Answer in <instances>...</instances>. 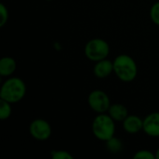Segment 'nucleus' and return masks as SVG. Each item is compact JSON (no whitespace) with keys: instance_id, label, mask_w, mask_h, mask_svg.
Masks as SVG:
<instances>
[{"instance_id":"nucleus-18","label":"nucleus","mask_w":159,"mask_h":159,"mask_svg":"<svg viewBox=\"0 0 159 159\" xmlns=\"http://www.w3.org/2000/svg\"><path fill=\"white\" fill-rule=\"evenodd\" d=\"M156 158L159 159V147L158 149L157 150V152H156Z\"/></svg>"},{"instance_id":"nucleus-8","label":"nucleus","mask_w":159,"mask_h":159,"mask_svg":"<svg viewBox=\"0 0 159 159\" xmlns=\"http://www.w3.org/2000/svg\"><path fill=\"white\" fill-rule=\"evenodd\" d=\"M123 129L129 134H136L143 129V119L136 115H129L122 122Z\"/></svg>"},{"instance_id":"nucleus-9","label":"nucleus","mask_w":159,"mask_h":159,"mask_svg":"<svg viewBox=\"0 0 159 159\" xmlns=\"http://www.w3.org/2000/svg\"><path fill=\"white\" fill-rule=\"evenodd\" d=\"M113 72H114V62L111 61L110 60H107V58L96 61L93 67L94 75L100 79L108 77Z\"/></svg>"},{"instance_id":"nucleus-13","label":"nucleus","mask_w":159,"mask_h":159,"mask_svg":"<svg viewBox=\"0 0 159 159\" xmlns=\"http://www.w3.org/2000/svg\"><path fill=\"white\" fill-rule=\"evenodd\" d=\"M11 114H12L11 103L1 99L0 100V119L6 120L10 117Z\"/></svg>"},{"instance_id":"nucleus-6","label":"nucleus","mask_w":159,"mask_h":159,"mask_svg":"<svg viewBox=\"0 0 159 159\" xmlns=\"http://www.w3.org/2000/svg\"><path fill=\"white\" fill-rule=\"evenodd\" d=\"M29 132L31 136L36 141H47L52 134V128L50 124L42 118L34 119L29 126Z\"/></svg>"},{"instance_id":"nucleus-19","label":"nucleus","mask_w":159,"mask_h":159,"mask_svg":"<svg viewBox=\"0 0 159 159\" xmlns=\"http://www.w3.org/2000/svg\"><path fill=\"white\" fill-rule=\"evenodd\" d=\"M46 1H52V0H46Z\"/></svg>"},{"instance_id":"nucleus-3","label":"nucleus","mask_w":159,"mask_h":159,"mask_svg":"<svg viewBox=\"0 0 159 159\" xmlns=\"http://www.w3.org/2000/svg\"><path fill=\"white\" fill-rule=\"evenodd\" d=\"M115 120L107 114H99L92 121L91 129L96 139L102 142H107L115 136L116 124Z\"/></svg>"},{"instance_id":"nucleus-2","label":"nucleus","mask_w":159,"mask_h":159,"mask_svg":"<svg viewBox=\"0 0 159 159\" xmlns=\"http://www.w3.org/2000/svg\"><path fill=\"white\" fill-rule=\"evenodd\" d=\"M114 73L123 82L133 81L138 74L136 61L132 57L127 54L118 55L114 61Z\"/></svg>"},{"instance_id":"nucleus-7","label":"nucleus","mask_w":159,"mask_h":159,"mask_svg":"<svg viewBox=\"0 0 159 159\" xmlns=\"http://www.w3.org/2000/svg\"><path fill=\"white\" fill-rule=\"evenodd\" d=\"M143 130L149 137H159V112L151 113L145 116L143 119Z\"/></svg>"},{"instance_id":"nucleus-5","label":"nucleus","mask_w":159,"mask_h":159,"mask_svg":"<svg viewBox=\"0 0 159 159\" xmlns=\"http://www.w3.org/2000/svg\"><path fill=\"white\" fill-rule=\"evenodd\" d=\"M88 103L91 110L98 114H103L108 112L111 102L106 92L101 89L92 90L88 97Z\"/></svg>"},{"instance_id":"nucleus-4","label":"nucleus","mask_w":159,"mask_h":159,"mask_svg":"<svg viewBox=\"0 0 159 159\" xmlns=\"http://www.w3.org/2000/svg\"><path fill=\"white\" fill-rule=\"evenodd\" d=\"M85 55L92 61H99L106 59L110 53L109 44L102 38L90 39L85 46Z\"/></svg>"},{"instance_id":"nucleus-14","label":"nucleus","mask_w":159,"mask_h":159,"mask_svg":"<svg viewBox=\"0 0 159 159\" xmlns=\"http://www.w3.org/2000/svg\"><path fill=\"white\" fill-rule=\"evenodd\" d=\"M53 159H73L74 157L65 150H53L50 153Z\"/></svg>"},{"instance_id":"nucleus-17","label":"nucleus","mask_w":159,"mask_h":159,"mask_svg":"<svg viewBox=\"0 0 159 159\" xmlns=\"http://www.w3.org/2000/svg\"><path fill=\"white\" fill-rule=\"evenodd\" d=\"M8 20V10L7 7L1 3L0 4V27H3L6 25V23Z\"/></svg>"},{"instance_id":"nucleus-15","label":"nucleus","mask_w":159,"mask_h":159,"mask_svg":"<svg viewBox=\"0 0 159 159\" xmlns=\"http://www.w3.org/2000/svg\"><path fill=\"white\" fill-rule=\"evenodd\" d=\"M133 158L135 159H155L156 158V154H154L153 152L149 151V150H140L138 151L134 156Z\"/></svg>"},{"instance_id":"nucleus-10","label":"nucleus","mask_w":159,"mask_h":159,"mask_svg":"<svg viewBox=\"0 0 159 159\" xmlns=\"http://www.w3.org/2000/svg\"><path fill=\"white\" fill-rule=\"evenodd\" d=\"M107 113L116 122H123L125 118L129 116V111L127 107L121 103L111 104Z\"/></svg>"},{"instance_id":"nucleus-16","label":"nucleus","mask_w":159,"mask_h":159,"mask_svg":"<svg viewBox=\"0 0 159 159\" xmlns=\"http://www.w3.org/2000/svg\"><path fill=\"white\" fill-rule=\"evenodd\" d=\"M150 17L152 21L159 26V1L156 2L150 9Z\"/></svg>"},{"instance_id":"nucleus-12","label":"nucleus","mask_w":159,"mask_h":159,"mask_svg":"<svg viewBox=\"0 0 159 159\" xmlns=\"http://www.w3.org/2000/svg\"><path fill=\"white\" fill-rule=\"evenodd\" d=\"M106 143V147L108 149L109 152L116 154L118 152H121L123 149V143L121 142V140L116 138L115 136L112 137L111 139H109Z\"/></svg>"},{"instance_id":"nucleus-1","label":"nucleus","mask_w":159,"mask_h":159,"mask_svg":"<svg viewBox=\"0 0 159 159\" xmlns=\"http://www.w3.org/2000/svg\"><path fill=\"white\" fill-rule=\"evenodd\" d=\"M26 94V85L19 77L7 78L0 89V99L8 102L17 103L20 102Z\"/></svg>"},{"instance_id":"nucleus-11","label":"nucleus","mask_w":159,"mask_h":159,"mask_svg":"<svg viewBox=\"0 0 159 159\" xmlns=\"http://www.w3.org/2000/svg\"><path fill=\"white\" fill-rule=\"evenodd\" d=\"M17 68L16 61L11 57H3L0 60V75L2 76H10Z\"/></svg>"}]
</instances>
